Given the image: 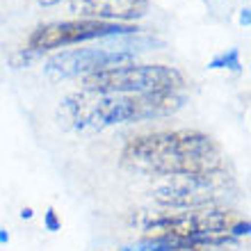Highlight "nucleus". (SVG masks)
<instances>
[{
	"label": "nucleus",
	"mask_w": 251,
	"mask_h": 251,
	"mask_svg": "<svg viewBox=\"0 0 251 251\" xmlns=\"http://www.w3.org/2000/svg\"><path fill=\"white\" fill-rule=\"evenodd\" d=\"M32 215H34L32 208H23V210H21V217L23 219H32Z\"/></svg>",
	"instance_id": "nucleus-14"
},
{
	"label": "nucleus",
	"mask_w": 251,
	"mask_h": 251,
	"mask_svg": "<svg viewBox=\"0 0 251 251\" xmlns=\"http://www.w3.org/2000/svg\"><path fill=\"white\" fill-rule=\"evenodd\" d=\"M137 32L139 27L135 23H110V21H92V19L60 21V23H46V25H39L37 30H32L23 50H27V53H44V50L71 46V44H80V41L124 37V34H137Z\"/></svg>",
	"instance_id": "nucleus-4"
},
{
	"label": "nucleus",
	"mask_w": 251,
	"mask_h": 251,
	"mask_svg": "<svg viewBox=\"0 0 251 251\" xmlns=\"http://www.w3.org/2000/svg\"><path fill=\"white\" fill-rule=\"evenodd\" d=\"M121 165L158 176H203L224 172L222 149L201 130H162L130 139L121 151Z\"/></svg>",
	"instance_id": "nucleus-1"
},
{
	"label": "nucleus",
	"mask_w": 251,
	"mask_h": 251,
	"mask_svg": "<svg viewBox=\"0 0 251 251\" xmlns=\"http://www.w3.org/2000/svg\"><path fill=\"white\" fill-rule=\"evenodd\" d=\"M69 9L78 19L130 23L146 14L149 0H69Z\"/></svg>",
	"instance_id": "nucleus-7"
},
{
	"label": "nucleus",
	"mask_w": 251,
	"mask_h": 251,
	"mask_svg": "<svg viewBox=\"0 0 251 251\" xmlns=\"http://www.w3.org/2000/svg\"><path fill=\"white\" fill-rule=\"evenodd\" d=\"M208 69H228V71H233V73H240L242 71V64H240V50L238 48H231V50H226V53L212 57V60L208 62Z\"/></svg>",
	"instance_id": "nucleus-8"
},
{
	"label": "nucleus",
	"mask_w": 251,
	"mask_h": 251,
	"mask_svg": "<svg viewBox=\"0 0 251 251\" xmlns=\"http://www.w3.org/2000/svg\"><path fill=\"white\" fill-rule=\"evenodd\" d=\"M135 55L130 50H107V48H73L64 53L53 55L46 62L44 71L50 80H69V78H87L92 73H100L107 69L132 64Z\"/></svg>",
	"instance_id": "nucleus-5"
},
{
	"label": "nucleus",
	"mask_w": 251,
	"mask_h": 251,
	"mask_svg": "<svg viewBox=\"0 0 251 251\" xmlns=\"http://www.w3.org/2000/svg\"><path fill=\"white\" fill-rule=\"evenodd\" d=\"M183 107L178 92L155 94H71L62 100L60 117L69 128H110V126L146 121L153 117L174 114Z\"/></svg>",
	"instance_id": "nucleus-2"
},
{
	"label": "nucleus",
	"mask_w": 251,
	"mask_h": 251,
	"mask_svg": "<svg viewBox=\"0 0 251 251\" xmlns=\"http://www.w3.org/2000/svg\"><path fill=\"white\" fill-rule=\"evenodd\" d=\"M39 5H44V7H53V5H60L62 0H37Z\"/></svg>",
	"instance_id": "nucleus-13"
},
{
	"label": "nucleus",
	"mask_w": 251,
	"mask_h": 251,
	"mask_svg": "<svg viewBox=\"0 0 251 251\" xmlns=\"http://www.w3.org/2000/svg\"><path fill=\"white\" fill-rule=\"evenodd\" d=\"M185 78L178 69L165 64H126L82 78L89 94H155L178 92Z\"/></svg>",
	"instance_id": "nucleus-3"
},
{
	"label": "nucleus",
	"mask_w": 251,
	"mask_h": 251,
	"mask_svg": "<svg viewBox=\"0 0 251 251\" xmlns=\"http://www.w3.org/2000/svg\"><path fill=\"white\" fill-rule=\"evenodd\" d=\"M224 185V172L203 176H167L162 185L153 190V199L165 208H203L212 205L219 187Z\"/></svg>",
	"instance_id": "nucleus-6"
},
{
	"label": "nucleus",
	"mask_w": 251,
	"mask_h": 251,
	"mask_svg": "<svg viewBox=\"0 0 251 251\" xmlns=\"http://www.w3.org/2000/svg\"><path fill=\"white\" fill-rule=\"evenodd\" d=\"M7 240H9V233H7V231H0V245H5Z\"/></svg>",
	"instance_id": "nucleus-15"
},
{
	"label": "nucleus",
	"mask_w": 251,
	"mask_h": 251,
	"mask_svg": "<svg viewBox=\"0 0 251 251\" xmlns=\"http://www.w3.org/2000/svg\"><path fill=\"white\" fill-rule=\"evenodd\" d=\"M44 226H46V228H48L50 233L60 231L62 222H60V217H57V212H55V208H48V210H46V215H44Z\"/></svg>",
	"instance_id": "nucleus-10"
},
{
	"label": "nucleus",
	"mask_w": 251,
	"mask_h": 251,
	"mask_svg": "<svg viewBox=\"0 0 251 251\" xmlns=\"http://www.w3.org/2000/svg\"><path fill=\"white\" fill-rule=\"evenodd\" d=\"M249 228H251V224L247 222V219H238V222H233V224H231V228H228V235H233V238L249 235Z\"/></svg>",
	"instance_id": "nucleus-11"
},
{
	"label": "nucleus",
	"mask_w": 251,
	"mask_h": 251,
	"mask_svg": "<svg viewBox=\"0 0 251 251\" xmlns=\"http://www.w3.org/2000/svg\"><path fill=\"white\" fill-rule=\"evenodd\" d=\"M240 23L249 25V7H245V9H242V14H240Z\"/></svg>",
	"instance_id": "nucleus-12"
},
{
	"label": "nucleus",
	"mask_w": 251,
	"mask_h": 251,
	"mask_svg": "<svg viewBox=\"0 0 251 251\" xmlns=\"http://www.w3.org/2000/svg\"><path fill=\"white\" fill-rule=\"evenodd\" d=\"M121 251H169V242L162 238H144L130 247H124Z\"/></svg>",
	"instance_id": "nucleus-9"
}]
</instances>
